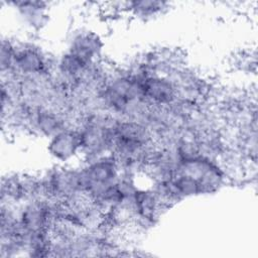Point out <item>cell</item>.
Masks as SVG:
<instances>
[{
	"label": "cell",
	"instance_id": "obj_1",
	"mask_svg": "<svg viewBox=\"0 0 258 258\" xmlns=\"http://www.w3.org/2000/svg\"><path fill=\"white\" fill-rule=\"evenodd\" d=\"M49 153L57 160L68 161L81 152V142L78 130L64 128L50 137Z\"/></svg>",
	"mask_w": 258,
	"mask_h": 258
},
{
	"label": "cell",
	"instance_id": "obj_2",
	"mask_svg": "<svg viewBox=\"0 0 258 258\" xmlns=\"http://www.w3.org/2000/svg\"><path fill=\"white\" fill-rule=\"evenodd\" d=\"M168 6V3L161 1H131L125 3V10L137 18L147 19L162 13Z\"/></svg>",
	"mask_w": 258,
	"mask_h": 258
}]
</instances>
